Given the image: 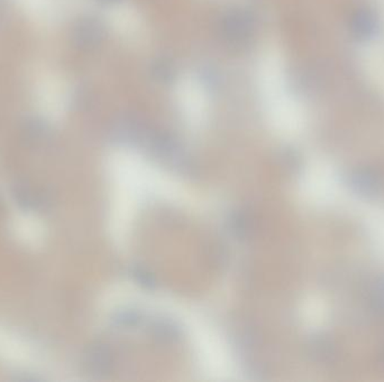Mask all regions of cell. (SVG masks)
I'll use <instances>...</instances> for the list:
<instances>
[{"mask_svg":"<svg viewBox=\"0 0 384 382\" xmlns=\"http://www.w3.org/2000/svg\"><path fill=\"white\" fill-rule=\"evenodd\" d=\"M132 276L136 284L147 290H154L157 288V280L153 272L145 267L136 266L132 269Z\"/></svg>","mask_w":384,"mask_h":382,"instance_id":"52a82bcc","label":"cell"},{"mask_svg":"<svg viewBox=\"0 0 384 382\" xmlns=\"http://www.w3.org/2000/svg\"><path fill=\"white\" fill-rule=\"evenodd\" d=\"M179 101L186 110L197 114L204 110L207 105L206 95L202 87L192 79L185 80L178 90Z\"/></svg>","mask_w":384,"mask_h":382,"instance_id":"3957f363","label":"cell"},{"mask_svg":"<svg viewBox=\"0 0 384 382\" xmlns=\"http://www.w3.org/2000/svg\"><path fill=\"white\" fill-rule=\"evenodd\" d=\"M13 198L19 208L34 211L50 206V198L46 191L35 189L26 182H19L13 187Z\"/></svg>","mask_w":384,"mask_h":382,"instance_id":"7a4b0ae2","label":"cell"},{"mask_svg":"<svg viewBox=\"0 0 384 382\" xmlns=\"http://www.w3.org/2000/svg\"><path fill=\"white\" fill-rule=\"evenodd\" d=\"M150 332L157 342L163 344H172L180 340L181 329L172 319H157L152 322Z\"/></svg>","mask_w":384,"mask_h":382,"instance_id":"277c9868","label":"cell"},{"mask_svg":"<svg viewBox=\"0 0 384 382\" xmlns=\"http://www.w3.org/2000/svg\"><path fill=\"white\" fill-rule=\"evenodd\" d=\"M112 322L117 329L122 331H132L141 327L143 323V315L136 309H120L113 315Z\"/></svg>","mask_w":384,"mask_h":382,"instance_id":"8992f818","label":"cell"},{"mask_svg":"<svg viewBox=\"0 0 384 382\" xmlns=\"http://www.w3.org/2000/svg\"><path fill=\"white\" fill-rule=\"evenodd\" d=\"M85 372L93 379H103L112 373L114 356L103 343H93L85 350L83 356Z\"/></svg>","mask_w":384,"mask_h":382,"instance_id":"6da1fadb","label":"cell"},{"mask_svg":"<svg viewBox=\"0 0 384 382\" xmlns=\"http://www.w3.org/2000/svg\"><path fill=\"white\" fill-rule=\"evenodd\" d=\"M227 228L235 239L245 241L252 235V218L245 210H235L228 216Z\"/></svg>","mask_w":384,"mask_h":382,"instance_id":"5b68a950","label":"cell"}]
</instances>
